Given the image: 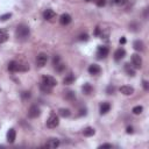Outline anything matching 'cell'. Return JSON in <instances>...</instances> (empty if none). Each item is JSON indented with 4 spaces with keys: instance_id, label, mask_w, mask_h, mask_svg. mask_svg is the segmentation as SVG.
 Segmentation results:
<instances>
[{
    "instance_id": "6da1fadb",
    "label": "cell",
    "mask_w": 149,
    "mask_h": 149,
    "mask_svg": "<svg viewBox=\"0 0 149 149\" xmlns=\"http://www.w3.org/2000/svg\"><path fill=\"white\" fill-rule=\"evenodd\" d=\"M29 35H30V29H29V27L27 24L21 23V24H19L16 27L15 36H16V38L19 41H26V40H28Z\"/></svg>"
},
{
    "instance_id": "7a4b0ae2",
    "label": "cell",
    "mask_w": 149,
    "mask_h": 149,
    "mask_svg": "<svg viewBox=\"0 0 149 149\" xmlns=\"http://www.w3.org/2000/svg\"><path fill=\"white\" fill-rule=\"evenodd\" d=\"M29 69V66L27 64H23L21 62H16V61H12L8 63V70L12 72H17V71H27Z\"/></svg>"
},
{
    "instance_id": "3957f363",
    "label": "cell",
    "mask_w": 149,
    "mask_h": 149,
    "mask_svg": "<svg viewBox=\"0 0 149 149\" xmlns=\"http://www.w3.org/2000/svg\"><path fill=\"white\" fill-rule=\"evenodd\" d=\"M59 125V119L56 115V113H51L47 120V127L48 128H56Z\"/></svg>"
},
{
    "instance_id": "277c9868",
    "label": "cell",
    "mask_w": 149,
    "mask_h": 149,
    "mask_svg": "<svg viewBox=\"0 0 149 149\" xmlns=\"http://www.w3.org/2000/svg\"><path fill=\"white\" fill-rule=\"evenodd\" d=\"M48 62V55L44 52H40L36 57V65L38 68H43Z\"/></svg>"
},
{
    "instance_id": "5b68a950",
    "label": "cell",
    "mask_w": 149,
    "mask_h": 149,
    "mask_svg": "<svg viewBox=\"0 0 149 149\" xmlns=\"http://www.w3.org/2000/svg\"><path fill=\"white\" fill-rule=\"evenodd\" d=\"M40 114H41V109H40V107L37 105H33V106L29 107V109H28V116L30 119H35V118L40 116Z\"/></svg>"
},
{
    "instance_id": "8992f818",
    "label": "cell",
    "mask_w": 149,
    "mask_h": 149,
    "mask_svg": "<svg viewBox=\"0 0 149 149\" xmlns=\"http://www.w3.org/2000/svg\"><path fill=\"white\" fill-rule=\"evenodd\" d=\"M132 65L135 69H141L142 68V57L139 54H133L132 55Z\"/></svg>"
},
{
    "instance_id": "52a82bcc",
    "label": "cell",
    "mask_w": 149,
    "mask_h": 149,
    "mask_svg": "<svg viewBox=\"0 0 149 149\" xmlns=\"http://www.w3.org/2000/svg\"><path fill=\"white\" fill-rule=\"evenodd\" d=\"M42 84L48 85L50 87H54V86L57 85V80L54 77H51V76H43L42 77Z\"/></svg>"
},
{
    "instance_id": "ba28073f",
    "label": "cell",
    "mask_w": 149,
    "mask_h": 149,
    "mask_svg": "<svg viewBox=\"0 0 149 149\" xmlns=\"http://www.w3.org/2000/svg\"><path fill=\"white\" fill-rule=\"evenodd\" d=\"M59 143H61V141H59L58 139H56V137H51V139H49V140L47 141V143H45V148L55 149V148H57V147L59 146Z\"/></svg>"
},
{
    "instance_id": "9c48e42d",
    "label": "cell",
    "mask_w": 149,
    "mask_h": 149,
    "mask_svg": "<svg viewBox=\"0 0 149 149\" xmlns=\"http://www.w3.org/2000/svg\"><path fill=\"white\" fill-rule=\"evenodd\" d=\"M108 52H109V50H108L107 47H99L98 51H97V57L99 59H102V58H105L108 55Z\"/></svg>"
},
{
    "instance_id": "30bf717a",
    "label": "cell",
    "mask_w": 149,
    "mask_h": 149,
    "mask_svg": "<svg viewBox=\"0 0 149 149\" xmlns=\"http://www.w3.org/2000/svg\"><path fill=\"white\" fill-rule=\"evenodd\" d=\"M120 92L125 95H132L134 93V87L128 86V85H123V86L120 87Z\"/></svg>"
},
{
    "instance_id": "8fae6325",
    "label": "cell",
    "mask_w": 149,
    "mask_h": 149,
    "mask_svg": "<svg viewBox=\"0 0 149 149\" xmlns=\"http://www.w3.org/2000/svg\"><path fill=\"white\" fill-rule=\"evenodd\" d=\"M71 16L69 15V14H66V13H64V14H62L61 16H59V22H61V24H63V26H68L70 22H71Z\"/></svg>"
},
{
    "instance_id": "7c38bea8",
    "label": "cell",
    "mask_w": 149,
    "mask_h": 149,
    "mask_svg": "<svg viewBox=\"0 0 149 149\" xmlns=\"http://www.w3.org/2000/svg\"><path fill=\"white\" fill-rule=\"evenodd\" d=\"M100 71H101V69H100V66H99L98 64H91V65L88 66V73L92 74V76L99 74Z\"/></svg>"
},
{
    "instance_id": "4fadbf2b",
    "label": "cell",
    "mask_w": 149,
    "mask_h": 149,
    "mask_svg": "<svg viewBox=\"0 0 149 149\" xmlns=\"http://www.w3.org/2000/svg\"><path fill=\"white\" fill-rule=\"evenodd\" d=\"M125 55H126L125 49H123V48H119V49H116L115 52H114V59H115V61H120V59H122V58L125 57Z\"/></svg>"
},
{
    "instance_id": "5bb4252c",
    "label": "cell",
    "mask_w": 149,
    "mask_h": 149,
    "mask_svg": "<svg viewBox=\"0 0 149 149\" xmlns=\"http://www.w3.org/2000/svg\"><path fill=\"white\" fill-rule=\"evenodd\" d=\"M15 139H16V133H15V129L10 128V129L7 132V141H8L9 143H14Z\"/></svg>"
},
{
    "instance_id": "9a60e30c",
    "label": "cell",
    "mask_w": 149,
    "mask_h": 149,
    "mask_svg": "<svg viewBox=\"0 0 149 149\" xmlns=\"http://www.w3.org/2000/svg\"><path fill=\"white\" fill-rule=\"evenodd\" d=\"M55 16H56V13H55L52 9H50V8L45 9V10L43 12V17H44L45 20H51V19H54Z\"/></svg>"
},
{
    "instance_id": "2e32d148",
    "label": "cell",
    "mask_w": 149,
    "mask_h": 149,
    "mask_svg": "<svg viewBox=\"0 0 149 149\" xmlns=\"http://www.w3.org/2000/svg\"><path fill=\"white\" fill-rule=\"evenodd\" d=\"M133 48H134L136 51H143V50H144V43H143L141 40H136V41H134V43H133Z\"/></svg>"
},
{
    "instance_id": "e0dca14e",
    "label": "cell",
    "mask_w": 149,
    "mask_h": 149,
    "mask_svg": "<svg viewBox=\"0 0 149 149\" xmlns=\"http://www.w3.org/2000/svg\"><path fill=\"white\" fill-rule=\"evenodd\" d=\"M125 71H126V73H127L128 76H130V77H134V76H135V68H134L133 65H130L129 63H126V64H125Z\"/></svg>"
},
{
    "instance_id": "ac0fdd59",
    "label": "cell",
    "mask_w": 149,
    "mask_h": 149,
    "mask_svg": "<svg viewBox=\"0 0 149 149\" xmlns=\"http://www.w3.org/2000/svg\"><path fill=\"white\" fill-rule=\"evenodd\" d=\"M64 98L69 101H74L76 100V93L71 90H68V91L64 92Z\"/></svg>"
},
{
    "instance_id": "d6986e66",
    "label": "cell",
    "mask_w": 149,
    "mask_h": 149,
    "mask_svg": "<svg viewBox=\"0 0 149 149\" xmlns=\"http://www.w3.org/2000/svg\"><path fill=\"white\" fill-rule=\"evenodd\" d=\"M109 109H111L109 102H102L100 105V114H106L107 112H109Z\"/></svg>"
},
{
    "instance_id": "ffe728a7",
    "label": "cell",
    "mask_w": 149,
    "mask_h": 149,
    "mask_svg": "<svg viewBox=\"0 0 149 149\" xmlns=\"http://www.w3.org/2000/svg\"><path fill=\"white\" fill-rule=\"evenodd\" d=\"M94 133H95V130H94V128H92V127H86V128H84V130H83V135L86 136V137L93 136Z\"/></svg>"
},
{
    "instance_id": "44dd1931",
    "label": "cell",
    "mask_w": 149,
    "mask_h": 149,
    "mask_svg": "<svg viewBox=\"0 0 149 149\" xmlns=\"http://www.w3.org/2000/svg\"><path fill=\"white\" fill-rule=\"evenodd\" d=\"M8 33L5 30V29H1L0 28V43H5L7 40H8Z\"/></svg>"
},
{
    "instance_id": "7402d4cb",
    "label": "cell",
    "mask_w": 149,
    "mask_h": 149,
    "mask_svg": "<svg viewBox=\"0 0 149 149\" xmlns=\"http://www.w3.org/2000/svg\"><path fill=\"white\" fill-rule=\"evenodd\" d=\"M74 81V76L72 74V73H69L64 79H63V83L65 84V85H70V84H72Z\"/></svg>"
},
{
    "instance_id": "603a6c76",
    "label": "cell",
    "mask_w": 149,
    "mask_h": 149,
    "mask_svg": "<svg viewBox=\"0 0 149 149\" xmlns=\"http://www.w3.org/2000/svg\"><path fill=\"white\" fill-rule=\"evenodd\" d=\"M81 90H83V92H84L85 94H91V93H92V91H93L92 86H91L88 83L84 84V85H83V87H81Z\"/></svg>"
},
{
    "instance_id": "cb8c5ba5",
    "label": "cell",
    "mask_w": 149,
    "mask_h": 149,
    "mask_svg": "<svg viewBox=\"0 0 149 149\" xmlns=\"http://www.w3.org/2000/svg\"><path fill=\"white\" fill-rule=\"evenodd\" d=\"M58 113H59V115L63 116V118H69V116L71 115V112H70V109H68V108H59Z\"/></svg>"
},
{
    "instance_id": "d4e9b609",
    "label": "cell",
    "mask_w": 149,
    "mask_h": 149,
    "mask_svg": "<svg viewBox=\"0 0 149 149\" xmlns=\"http://www.w3.org/2000/svg\"><path fill=\"white\" fill-rule=\"evenodd\" d=\"M140 29H141V24L137 22H132L129 24V30H132V31H139Z\"/></svg>"
},
{
    "instance_id": "484cf974",
    "label": "cell",
    "mask_w": 149,
    "mask_h": 149,
    "mask_svg": "<svg viewBox=\"0 0 149 149\" xmlns=\"http://www.w3.org/2000/svg\"><path fill=\"white\" fill-rule=\"evenodd\" d=\"M40 90L42 91V92H44V93H51V87L50 86H48V85H44V84H42L41 83V85H40Z\"/></svg>"
},
{
    "instance_id": "4316f807",
    "label": "cell",
    "mask_w": 149,
    "mask_h": 149,
    "mask_svg": "<svg viewBox=\"0 0 149 149\" xmlns=\"http://www.w3.org/2000/svg\"><path fill=\"white\" fill-rule=\"evenodd\" d=\"M64 69H65V64H63L62 62H59L58 64L55 65V70H56L57 72H62Z\"/></svg>"
},
{
    "instance_id": "83f0119b",
    "label": "cell",
    "mask_w": 149,
    "mask_h": 149,
    "mask_svg": "<svg viewBox=\"0 0 149 149\" xmlns=\"http://www.w3.org/2000/svg\"><path fill=\"white\" fill-rule=\"evenodd\" d=\"M142 111H143V107L142 106H135V107H133V109H132V112L134 113V114H141L142 113Z\"/></svg>"
},
{
    "instance_id": "f1b7e54d",
    "label": "cell",
    "mask_w": 149,
    "mask_h": 149,
    "mask_svg": "<svg viewBox=\"0 0 149 149\" xmlns=\"http://www.w3.org/2000/svg\"><path fill=\"white\" fill-rule=\"evenodd\" d=\"M115 92V86L114 85H108L106 88V93L107 94H113Z\"/></svg>"
},
{
    "instance_id": "f546056e",
    "label": "cell",
    "mask_w": 149,
    "mask_h": 149,
    "mask_svg": "<svg viewBox=\"0 0 149 149\" xmlns=\"http://www.w3.org/2000/svg\"><path fill=\"white\" fill-rule=\"evenodd\" d=\"M12 17V13H6V14H3V15H1L0 16V21H7L8 19H10Z\"/></svg>"
},
{
    "instance_id": "4dcf8cb0",
    "label": "cell",
    "mask_w": 149,
    "mask_h": 149,
    "mask_svg": "<svg viewBox=\"0 0 149 149\" xmlns=\"http://www.w3.org/2000/svg\"><path fill=\"white\" fill-rule=\"evenodd\" d=\"M21 98H22V100H27V99H29V98H30V92H29V91H24V92H22V93H21Z\"/></svg>"
},
{
    "instance_id": "1f68e13d",
    "label": "cell",
    "mask_w": 149,
    "mask_h": 149,
    "mask_svg": "<svg viewBox=\"0 0 149 149\" xmlns=\"http://www.w3.org/2000/svg\"><path fill=\"white\" fill-rule=\"evenodd\" d=\"M94 2L98 7H104L106 5V0H94Z\"/></svg>"
},
{
    "instance_id": "d6a6232c",
    "label": "cell",
    "mask_w": 149,
    "mask_h": 149,
    "mask_svg": "<svg viewBox=\"0 0 149 149\" xmlns=\"http://www.w3.org/2000/svg\"><path fill=\"white\" fill-rule=\"evenodd\" d=\"M61 62V57L58 56V55H56L55 57H54V59H52V64H54V66L56 65V64H58Z\"/></svg>"
},
{
    "instance_id": "836d02e7",
    "label": "cell",
    "mask_w": 149,
    "mask_h": 149,
    "mask_svg": "<svg viewBox=\"0 0 149 149\" xmlns=\"http://www.w3.org/2000/svg\"><path fill=\"white\" fill-rule=\"evenodd\" d=\"M78 38H79V41H87L88 36H87V34H80Z\"/></svg>"
},
{
    "instance_id": "e575fe53",
    "label": "cell",
    "mask_w": 149,
    "mask_h": 149,
    "mask_svg": "<svg viewBox=\"0 0 149 149\" xmlns=\"http://www.w3.org/2000/svg\"><path fill=\"white\" fill-rule=\"evenodd\" d=\"M113 146L111 144V143H104V144H101V146H99V148H112Z\"/></svg>"
},
{
    "instance_id": "d590c367",
    "label": "cell",
    "mask_w": 149,
    "mask_h": 149,
    "mask_svg": "<svg viewBox=\"0 0 149 149\" xmlns=\"http://www.w3.org/2000/svg\"><path fill=\"white\" fill-rule=\"evenodd\" d=\"M143 88L146 91H148V88H149V85H148V81L147 80H143Z\"/></svg>"
},
{
    "instance_id": "8d00e7d4",
    "label": "cell",
    "mask_w": 149,
    "mask_h": 149,
    "mask_svg": "<svg viewBox=\"0 0 149 149\" xmlns=\"http://www.w3.org/2000/svg\"><path fill=\"white\" fill-rule=\"evenodd\" d=\"M126 1H127V0H114V2H115L116 5H123Z\"/></svg>"
},
{
    "instance_id": "74e56055",
    "label": "cell",
    "mask_w": 149,
    "mask_h": 149,
    "mask_svg": "<svg viewBox=\"0 0 149 149\" xmlns=\"http://www.w3.org/2000/svg\"><path fill=\"white\" fill-rule=\"evenodd\" d=\"M127 133H128V134H132V133H133V128H132V127H128V128H127Z\"/></svg>"
},
{
    "instance_id": "f35d334b",
    "label": "cell",
    "mask_w": 149,
    "mask_h": 149,
    "mask_svg": "<svg viewBox=\"0 0 149 149\" xmlns=\"http://www.w3.org/2000/svg\"><path fill=\"white\" fill-rule=\"evenodd\" d=\"M120 43H122V44H123V43H126V38H125V37L120 38Z\"/></svg>"
}]
</instances>
